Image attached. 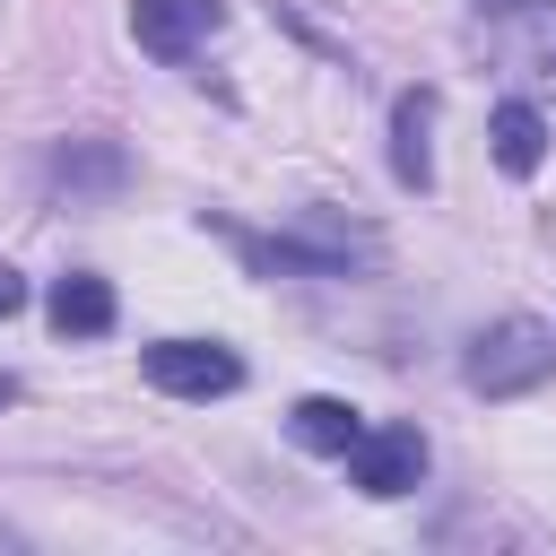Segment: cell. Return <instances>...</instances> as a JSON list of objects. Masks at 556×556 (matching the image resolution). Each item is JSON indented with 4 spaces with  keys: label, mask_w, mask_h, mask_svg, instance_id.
<instances>
[{
    "label": "cell",
    "mask_w": 556,
    "mask_h": 556,
    "mask_svg": "<svg viewBox=\"0 0 556 556\" xmlns=\"http://www.w3.org/2000/svg\"><path fill=\"white\" fill-rule=\"evenodd\" d=\"M226 243L243 252L252 278H356V269L382 261V235L356 226V217H339V208H295L278 235H243V226H226Z\"/></svg>",
    "instance_id": "obj_1"
},
{
    "label": "cell",
    "mask_w": 556,
    "mask_h": 556,
    "mask_svg": "<svg viewBox=\"0 0 556 556\" xmlns=\"http://www.w3.org/2000/svg\"><path fill=\"white\" fill-rule=\"evenodd\" d=\"M469 52L530 96H556V0H469Z\"/></svg>",
    "instance_id": "obj_2"
},
{
    "label": "cell",
    "mask_w": 556,
    "mask_h": 556,
    "mask_svg": "<svg viewBox=\"0 0 556 556\" xmlns=\"http://www.w3.org/2000/svg\"><path fill=\"white\" fill-rule=\"evenodd\" d=\"M547 374H556V330L530 321V313L486 321V330L469 339V356H460V382H469L478 400H521V391H539Z\"/></svg>",
    "instance_id": "obj_3"
},
{
    "label": "cell",
    "mask_w": 556,
    "mask_h": 556,
    "mask_svg": "<svg viewBox=\"0 0 556 556\" xmlns=\"http://www.w3.org/2000/svg\"><path fill=\"white\" fill-rule=\"evenodd\" d=\"M139 374H148L165 400H226V391H243V356L217 348V339H156V348L139 356Z\"/></svg>",
    "instance_id": "obj_4"
},
{
    "label": "cell",
    "mask_w": 556,
    "mask_h": 556,
    "mask_svg": "<svg viewBox=\"0 0 556 556\" xmlns=\"http://www.w3.org/2000/svg\"><path fill=\"white\" fill-rule=\"evenodd\" d=\"M348 486L374 495V504H400L426 486V434L417 426H365L348 443Z\"/></svg>",
    "instance_id": "obj_5"
},
{
    "label": "cell",
    "mask_w": 556,
    "mask_h": 556,
    "mask_svg": "<svg viewBox=\"0 0 556 556\" xmlns=\"http://www.w3.org/2000/svg\"><path fill=\"white\" fill-rule=\"evenodd\" d=\"M226 26V0H130V43L148 61H191Z\"/></svg>",
    "instance_id": "obj_6"
},
{
    "label": "cell",
    "mask_w": 556,
    "mask_h": 556,
    "mask_svg": "<svg viewBox=\"0 0 556 556\" xmlns=\"http://www.w3.org/2000/svg\"><path fill=\"white\" fill-rule=\"evenodd\" d=\"M391 182L400 191H434V87H400L391 96Z\"/></svg>",
    "instance_id": "obj_7"
},
{
    "label": "cell",
    "mask_w": 556,
    "mask_h": 556,
    "mask_svg": "<svg viewBox=\"0 0 556 556\" xmlns=\"http://www.w3.org/2000/svg\"><path fill=\"white\" fill-rule=\"evenodd\" d=\"M130 182V156L113 148V139H70V148H52V191L61 200H113Z\"/></svg>",
    "instance_id": "obj_8"
},
{
    "label": "cell",
    "mask_w": 556,
    "mask_h": 556,
    "mask_svg": "<svg viewBox=\"0 0 556 556\" xmlns=\"http://www.w3.org/2000/svg\"><path fill=\"white\" fill-rule=\"evenodd\" d=\"M486 148H495L504 174H539V165H547V113H539L530 96H504V104L486 113Z\"/></svg>",
    "instance_id": "obj_9"
},
{
    "label": "cell",
    "mask_w": 556,
    "mask_h": 556,
    "mask_svg": "<svg viewBox=\"0 0 556 556\" xmlns=\"http://www.w3.org/2000/svg\"><path fill=\"white\" fill-rule=\"evenodd\" d=\"M43 321H52L61 339H104V330H113V287H104L96 269H70V278H52Z\"/></svg>",
    "instance_id": "obj_10"
},
{
    "label": "cell",
    "mask_w": 556,
    "mask_h": 556,
    "mask_svg": "<svg viewBox=\"0 0 556 556\" xmlns=\"http://www.w3.org/2000/svg\"><path fill=\"white\" fill-rule=\"evenodd\" d=\"M287 434H295L304 452H321V460H348V443L365 434V417H356L348 400H330V391H304V400L287 408Z\"/></svg>",
    "instance_id": "obj_11"
},
{
    "label": "cell",
    "mask_w": 556,
    "mask_h": 556,
    "mask_svg": "<svg viewBox=\"0 0 556 556\" xmlns=\"http://www.w3.org/2000/svg\"><path fill=\"white\" fill-rule=\"evenodd\" d=\"M9 313H26V278L0 261V321H9Z\"/></svg>",
    "instance_id": "obj_12"
},
{
    "label": "cell",
    "mask_w": 556,
    "mask_h": 556,
    "mask_svg": "<svg viewBox=\"0 0 556 556\" xmlns=\"http://www.w3.org/2000/svg\"><path fill=\"white\" fill-rule=\"evenodd\" d=\"M9 400H17V374H0V408H9Z\"/></svg>",
    "instance_id": "obj_13"
},
{
    "label": "cell",
    "mask_w": 556,
    "mask_h": 556,
    "mask_svg": "<svg viewBox=\"0 0 556 556\" xmlns=\"http://www.w3.org/2000/svg\"><path fill=\"white\" fill-rule=\"evenodd\" d=\"M0 547H17V530H9V521H0Z\"/></svg>",
    "instance_id": "obj_14"
}]
</instances>
